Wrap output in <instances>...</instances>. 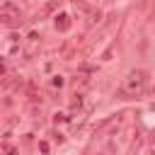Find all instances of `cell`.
Wrapping results in <instances>:
<instances>
[{
    "label": "cell",
    "instance_id": "obj_1",
    "mask_svg": "<svg viewBox=\"0 0 155 155\" xmlns=\"http://www.w3.org/2000/svg\"><path fill=\"white\" fill-rule=\"evenodd\" d=\"M145 80H148L145 70H131L128 78H126V82H124V87H121V92H138L145 85Z\"/></svg>",
    "mask_w": 155,
    "mask_h": 155
},
{
    "label": "cell",
    "instance_id": "obj_2",
    "mask_svg": "<svg viewBox=\"0 0 155 155\" xmlns=\"http://www.w3.org/2000/svg\"><path fill=\"white\" fill-rule=\"evenodd\" d=\"M70 27V22H68V15H61V17H56V29H68Z\"/></svg>",
    "mask_w": 155,
    "mask_h": 155
},
{
    "label": "cell",
    "instance_id": "obj_3",
    "mask_svg": "<svg viewBox=\"0 0 155 155\" xmlns=\"http://www.w3.org/2000/svg\"><path fill=\"white\" fill-rule=\"evenodd\" d=\"M53 85H58V87H61V85H63V78H61V75H56V78H53Z\"/></svg>",
    "mask_w": 155,
    "mask_h": 155
}]
</instances>
